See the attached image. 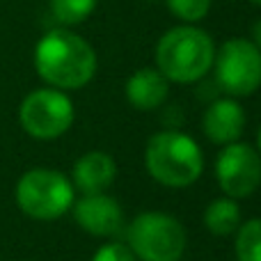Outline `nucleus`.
Here are the masks:
<instances>
[{"label":"nucleus","instance_id":"aec40b11","mask_svg":"<svg viewBox=\"0 0 261 261\" xmlns=\"http://www.w3.org/2000/svg\"><path fill=\"white\" fill-rule=\"evenodd\" d=\"M252 3H254V5H261V0H252Z\"/></svg>","mask_w":261,"mask_h":261},{"label":"nucleus","instance_id":"f3484780","mask_svg":"<svg viewBox=\"0 0 261 261\" xmlns=\"http://www.w3.org/2000/svg\"><path fill=\"white\" fill-rule=\"evenodd\" d=\"M92 261H138V259H135V254L130 252L128 245L108 243V245L96 250V254L92 257Z\"/></svg>","mask_w":261,"mask_h":261},{"label":"nucleus","instance_id":"a211bd4d","mask_svg":"<svg viewBox=\"0 0 261 261\" xmlns=\"http://www.w3.org/2000/svg\"><path fill=\"white\" fill-rule=\"evenodd\" d=\"M252 44L259 48V53H261V21L254 25V30H252Z\"/></svg>","mask_w":261,"mask_h":261},{"label":"nucleus","instance_id":"f8f14e48","mask_svg":"<svg viewBox=\"0 0 261 261\" xmlns=\"http://www.w3.org/2000/svg\"><path fill=\"white\" fill-rule=\"evenodd\" d=\"M170 94V81L158 69H140L126 83V99L138 110H156Z\"/></svg>","mask_w":261,"mask_h":261},{"label":"nucleus","instance_id":"423d86ee","mask_svg":"<svg viewBox=\"0 0 261 261\" xmlns=\"http://www.w3.org/2000/svg\"><path fill=\"white\" fill-rule=\"evenodd\" d=\"M73 103L62 90L41 87L21 101L18 122L35 140H55L73 124Z\"/></svg>","mask_w":261,"mask_h":261},{"label":"nucleus","instance_id":"1a4fd4ad","mask_svg":"<svg viewBox=\"0 0 261 261\" xmlns=\"http://www.w3.org/2000/svg\"><path fill=\"white\" fill-rule=\"evenodd\" d=\"M73 218L92 236H119L126 227L122 206L103 193L83 195L73 204Z\"/></svg>","mask_w":261,"mask_h":261},{"label":"nucleus","instance_id":"0eeeda50","mask_svg":"<svg viewBox=\"0 0 261 261\" xmlns=\"http://www.w3.org/2000/svg\"><path fill=\"white\" fill-rule=\"evenodd\" d=\"M216 81L229 96H250L261 85V53L248 39H229L216 50Z\"/></svg>","mask_w":261,"mask_h":261},{"label":"nucleus","instance_id":"9b49d317","mask_svg":"<svg viewBox=\"0 0 261 261\" xmlns=\"http://www.w3.org/2000/svg\"><path fill=\"white\" fill-rule=\"evenodd\" d=\"M117 176V165L106 151H87L73 165V188L83 195L103 193Z\"/></svg>","mask_w":261,"mask_h":261},{"label":"nucleus","instance_id":"f03ea898","mask_svg":"<svg viewBox=\"0 0 261 261\" xmlns=\"http://www.w3.org/2000/svg\"><path fill=\"white\" fill-rule=\"evenodd\" d=\"M216 60V44L211 35L195 25H179L167 30L156 46L158 71L174 83H195L204 78Z\"/></svg>","mask_w":261,"mask_h":261},{"label":"nucleus","instance_id":"20e7f679","mask_svg":"<svg viewBox=\"0 0 261 261\" xmlns=\"http://www.w3.org/2000/svg\"><path fill=\"white\" fill-rule=\"evenodd\" d=\"M130 252L140 261H179L186 250V229L167 213H140L126 227Z\"/></svg>","mask_w":261,"mask_h":261},{"label":"nucleus","instance_id":"2eb2a0df","mask_svg":"<svg viewBox=\"0 0 261 261\" xmlns=\"http://www.w3.org/2000/svg\"><path fill=\"white\" fill-rule=\"evenodd\" d=\"M99 0H50V12L62 25H78L96 9Z\"/></svg>","mask_w":261,"mask_h":261},{"label":"nucleus","instance_id":"dca6fc26","mask_svg":"<svg viewBox=\"0 0 261 261\" xmlns=\"http://www.w3.org/2000/svg\"><path fill=\"white\" fill-rule=\"evenodd\" d=\"M165 3L170 7V12L188 25L202 21L211 9V0H165Z\"/></svg>","mask_w":261,"mask_h":261},{"label":"nucleus","instance_id":"4468645a","mask_svg":"<svg viewBox=\"0 0 261 261\" xmlns=\"http://www.w3.org/2000/svg\"><path fill=\"white\" fill-rule=\"evenodd\" d=\"M236 259L261 261V218H252L236 229Z\"/></svg>","mask_w":261,"mask_h":261},{"label":"nucleus","instance_id":"9d476101","mask_svg":"<svg viewBox=\"0 0 261 261\" xmlns=\"http://www.w3.org/2000/svg\"><path fill=\"white\" fill-rule=\"evenodd\" d=\"M204 133L216 144H231L239 142L245 130V110L234 99H218L204 113Z\"/></svg>","mask_w":261,"mask_h":261},{"label":"nucleus","instance_id":"f257e3e1","mask_svg":"<svg viewBox=\"0 0 261 261\" xmlns=\"http://www.w3.org/2000/svg\"><path fill=\"white\" fill-rule=\"evenodd\" d=\"M35 69L55 90H81L96 73V53L71 30H50L37 41Z\"/></svg>","mask_w":261,"mask_h":261},{"label":"nucleus","instance_id":"ddd939ff","mask_svg":"<svg viewBox=\"0 0 261 261\" xmlns=\"http://www.w3.org/2000/svg\"><path fill=\"white\" fill-rule=\"evenodd\" d=\"M204 227L216 236H229L241 227V208L236 199L220 197L213 199L204 211Z\"/></svg>","mask_w":261,"mask_h":261},{"label":"nucleus","instance_id":"6ab92c4d","mask_svg":"<svg viewBox=\"0 0 261 261\" xmlns=\"http://www.w3.org/2000/svg\"><path fill=\"white\" fill-rule=\"evenodd\" d=\"M257 144H259V156H261V128H259V138H257Z\"/></svg>","mask_w":261,"mask_h":261},{"label":"nucleus","instance_id":"6e6552de","mask_svg":"<svg viewBox=\"0 0 261 261\" xmlns=\"http://www.w3.org/2000/svg\"><path fill=\"white\" fill-rule=\"evenodd\" d=\"M216 176L227 197H250L261 184V156L245 142L225 144L216 161Z\"/></svg>","mask_w":261,"mask_h":261},{"label":"nucleus","instance_id":"39448f33","mask_svg":"<svg viewBox=\"0 0 261 261\" xmlns=\"http://www.w3.org/2000/svg\"><path fill=\"white\" fill-rule=\"evenodd\" d=\"M16 204L35 220H55L73 206V184L58 170L35 167L18 179Z\"/></svg>","mask_w":261,"mask_h":261},{"label":"nucleus","instance_id":"7ed1b4c3","mask_svg":"<svg viewBox=\"0 0 261 261\" xmlns=\"http://www.w3.org/2000/svg\"><path fill=\"white\" fill-rule=\"evenodd\" d=\"M144 165L151 179L167 188H186L202 176L204 156L199 144L181 130H161L147 144Z\"/></svg>","mask_w":261,"mask_h":261}]
</instances>
